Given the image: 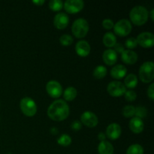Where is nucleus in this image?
<instances>
[{
  "mask_svg": "<svg viewBox=\"0 0 154 154\" xmlns=\"http://www.w3.org/2000/svg\"><path fill=\"white\" fill-rule=\"evenodd\" d=\"M81 123L89 128H94L99 123V119L93 112L85 111L81 116Z\"/></svg>",
  "mask_w": 154,
  "mask_h": 154,
  "instance_id": "9b49d317",
  "label": "nucleus"
},
{
  "mask_svg": "<svg viewBox=\"0 0 154 154\" xmlns=\"http://www.w3.org/2000/svg\"><path fill=\"white\" fill-rule=\"evenodd\" d=\"M102 59L107 66H113L117 61V54L114 49H107L102 54Z\"/></svg>",
  "mask_w": 154,
  "mask_h": 154,
  "instance_id": "f3484780",
  "label": "nucleus"
},
{
  "mask_svg": "<svg viewBox=\"0 0 154 154\" xmlns=\"http://www.w3.org/2000/svg\"><path fill=\"white\" fill-rule=\"evenodd\" d=\"M132 23L126 19H121L114 26V32L120 37L127 36L132 31Z\"/></svg>",
  "mask_w": 154,
  "mask_h": 154,
  "instance_id": "423d86ee",
  "label": "nucleus"
},
{
  "mask_svg": "<svg viewBox=\"0 0 154 154\" xmlns=\"http://www.w3.org/2000/svg\"><path fill=\"white\" fill-rule=\"evenodd\" d=\"M63 93V98H64V101H67V102H71L73 101L75 98L78 96V91L76 89L73 87H69L64 90Z\"/></svg>",
  "mask_w": 154,
  "mask_h": 154,
  "instance_id": "4be33fe9",
  "label": "nucleus"
},
{
  "mask_svg": "<svg viewBox=\"0 0 154 154\" xmlns=\"http://www.w3.org/2000/svg\"><path fill=\"white\" fill-rule=\"evenodd\" d=\"M139 78L142 82L148 84L154 78V64L153 62L147 61L143 63L139 69Z\"/></svg>",
  "mask_w": 154,
  "mask_h": 154,
  "instance_id": "20e7f679",
  "label": "nucleus"
},
{
  "mask_svg": "<svg viewBox=\"0 0 154 154\" xmlns=\"http://www.w3.org/2000/svg\"><path fill=\"white\" fill-rule=\"evenodd\" d=\"M72 138L67 134H63L57 139V143L63 147H68L72 144Z\"/></svg>",
  "mask_w": 154,
  "mask_h": 154,
  "instance_id": "393cba45",
  "label": "nucleus"
},
{
  "mask_svg": "<svg viewBox=\"0 0 154 154\" xmlns=\"http://www.w3.org/2000/svg\"><path fill=\"white\" fill-rule=\"evenodd\" d=\"M127 73V69L121 64L117 65L111 69L110 75L116 80H121L125 78Z\"/></svg>",
  "mask_w": 154,
  "mask_h": 154,
  "instance_id": "a211bd4d",
  "label": "nucleus"
},
{
  "mask_svg": "<svg viewBox=\"0 0 154 154\" xmlns=\"http://www.w3.org/2000/svg\"><path fill=\"white\" fill-rule=\"evenodd\" d=\"M124 86L126 88L133 89L138 85V78L135 74H129L124 79Z\"/></svg>",
  "mask_w": 154,
  "mask_h": 154,
  "instance_id": "412c9836",
  "label": "nucleus"
},
{
  "mask_svg": "<svg viewBox=\"0 0 154 154\" xmlns=\"http://www.w3.org/2000/svg\"><path fill=\"white\" fill-rule=\"evenodd\" d=\"M90 45L87 41L81 40L77 42L76 45H75V51H76L77 54L81 57H86L90 54Z\"/></svg>",
  "mask_w": 154,
  "mask_h": 154,
  "instance_id": "4468645a",
  "label": "nucleus"
},
{
  "mask_svg": "<svg viewBox=\"0 0 154 154\" xmlns=\"http://www.w3.org/2000/svg\"><path fill=\"white\" fill-rule=\"evenodd\" d=\"M126 154H144V148L138 144H132L128 147Z\"/></svg>",
  "mask_w": 154,
  "mask_h": 154,
  "instance_id": "b1692460",
  "label": "nucleus"
},
{
  "mask_svg": "<svg viewBox=\"0 0 154 154\" xmlns=\"http://www.w3.org/2000/svg\"><path fill=\"white\" fill-rule=\"evenodd\" d=\"M98 138H99V141H105V138H106V135L104 132H99V135H98Z\"/></svg>",
  "mask_w": 154,
  "mask_h": 154,
  "instance_id": "c9c22d12",
  "label": "nucleus"
},
{
  "mask_svg": "<svg viewBox=\"0 0 154 154\" xmlns=\"http://www.w3.org/2000/svg\"><path fill=\"white\" fill-rule=\"evenodd\" d=\"M125 99L128 102H133L136 99L137 93L134 90H126L124 94Z\"/></svg>",
  "mask_w": 154,
  "mask_h": 154,
  "instance_id": "7c9ffc66",
  "label": "nucleus"
},
{
  "mask_svg": "<svg viewBox=\"0 0 154 154\" xmlns=\"http://www.w3.org/2000/svg\"><path fill=\"white\" fill-rule=\"evenodd\" d=\"M102 41H103V44L105 47L111 49V48H114V45L117 44V37L114 33L106 32L104 35Z\"/></svg>",
  "mask_w": 154,
  "mask_h": 154,
  "instance_id": "aec40b11",
  "label": "nucleus"
},
{
  "mask_svg": "<svg viewBox=\"0 0 154 154\" xmlns=\"http://www.w3.org/2000/svg\"><path fill=\"white\" fill-rule=\"evenodd\" d=\"M137 43L144 48H152L154 45V35L152 32H144L138 35Z\"/></svg>",
  "mask_w": 154,
  "mask_h": 154,
  "instance_id": "9d476101",
  "label": "nucleus"
},
{
  "mask_svg": "<svg viewBox=\"0 0 154 154\" xmlns=\"http://www.w3.org/2000/svg\"><path fill=\"white\" fill-rule=\"evenodd\" d=\"M32 3L37 6H42L45 3V1L44 0H35V1H32Z\"/></svg>",
  "mask_w": 154,
  "mask_h": 154,
  "instance_id": "e433bc0d",
  "label": "nucleus"
},
{
  "mask_svg": "<svg viewBox=\"0 0 154 154\" xmlns=\"http://www.w3.org/2000/svg\"><path fill=\"white\" fill-rule=\"evenodd\" d=\"M89 23L84 18H78L74 21L72 26V32L77 38H83L89 32Z\"/></svg>",
  "mask_w": 154,
  "mask_h": 154,
  "instance_id": "7ed1b4c3",
  "label": "nucleus"
},
{
  "mask_svg": "<svg viewBox=\"0 0 154 154\" xmlns=\"http://www.w3.org/2000/svg\"><path fill=\"white\" fill-rule=\"evenodd\" d=\"M114 22H113L112 20L111 19H105L102 21V26H103L105 29H111L112 28H114Z\"/></svg>",
  "mask_w": 154,
  "mask_h": 154,
  "instance_id": "2f4dec72",
  "label": "nucleus"
},
{
  "mask_svg": "<svg viewBox=\"0 0 154 154\" xmlns=\"http://www.w3.org/2000/svg\"><path fill=\"white\" fill-rule=\"evenodd\" d=\"M107 68L104 66H98L93 70V76L96 79H102L107 75Z\"/></svg>",
  "mask_w": 154,
  "mask_h": 154,
  "instance_id": "5701e85b",
  "label": "nucleus"
},
{
  "mask_svg": "<svg viewBox=\"0 0 154 154\" xmlns=\"http://www.w3.org/2000/svg\"><path fill=\"white\" fill-rule=\"evenodd\" d=\"M147 96L151 99L154 100V84H151L147 89Z\"/></svg>",
  "mask_w": 154,
  "mask_h": 154,
  "instance_id": "f704fd0d",
  "label": "nucleus"
},
{
  "mask_svg": "<svg viewBox=\"0 0 154 154\" xmlns=\"http://www.w3.org/2000/svg\"><path fill=\"white\" fill-rule=\"evenodd\" d=\"M81 127H82V123H81V121H78V120H75V121L72 122V125H71V128L74 131L80 130Z\"/></svg>",
  "mask_w": 154,
  "mask_h": 154,
  "instance_id": "473e14b6",
  "label": "nucleus"
},
{
  "mask_svg": "<svg viewBox=\"0 0 154 154\" xmlns=\"http://www.w3.org/2000/svg\"><path fill=\"white\" fill-rule=\"evenodd\" d=\"M46 91L48 94L54 99H58L63 93L62 85L57 81H48L46 84Z\"/></svg>",
  "mask_w": 154,
  "mask_h": 154,
  "instance_id": "6e6552de",
  "label": "nucleus"
},
{
  "mask_svg": "<svg viewBox=\"0 0 154 154\" xmlns=\"http://www.w3.org/2000/svg\"><path fill=\"white\" fill-rule=\"evenodd\" d=\"M129 129L133 133L140 134L143 132L144 128V123L142 119L134 117L131 119L129 123Z\"/></svg>",
  "mask_w": 154,
  "mask_h": 154,
  "instance_id": "2eb2a0df",
  "label": "nucleus"
},
{
  "mask_svg": "<svg viewBox=\"0 0 154 154\" xmlns=\"http://www.w3.org/2000/svg\"><path fill=\"white\" fill-rule=\"evenodd\" d=\"M99 154H114V147L108 141H101L98 146Z\"/></svg>",
  "mask_w": 154,
  "mask_h": 154,
  "instance_id": "6ab92c4d",
  "label": "nucleus"
},
{
  "mask_svg": "<svg viewBox=\"0 0 154 154\" xmlns=\"http://www.w3.org/2000/svg\"><path fill=\"white\" fill-rule=\"evenodd\" d=\"M147 110L145 107L144 106H138L135 108V116L138 118H144L147 116Z\"/></svg>",
  "mask_w": 154,
  "mask_h": 154,
  "instance_id": "c85d7f7f",
  "label": "nucleus"
},
{
  "mask_svg": "<svg viewBox=\"0 0 154 154\" xmlns=\"http://www.w3.org/2000/svg\"><path fill=\"white\" fill-rule=\"evenodd\" d=\"M84 7L82 0H67L63 3L65 11L69 14H77L81 11Z\"/></svg>",
  "mask_w": 154,
  "mask_h": 154,
  "instance_id": "1a4fd4ad",
  "label": "nucleus"
},
{
  "mask_svg": "<svg viewBox=\"0 0 154 154\" xmlns=\"http://www.w3.org/2000/svg\"><path fill=\"white\" fill-rule=\"evenodd\" d=\"M70 113L69 105L63 99H57L51 104L48 109V115L54 121L60 122L68 118Z\"/></svg>",
  "mask_w": 154,
  "mask_h": 154,
  "instance_id": "f257e3e1",
  "label": "nucleus"
},
{
  "mask_svg": "<svg viewBox=\"0 0 154 154\" xmlns=\"http://www.w3.org/2000/svg\"><path fill=\"white\" fill-rule=\"evenodd\" d=\"M107 90L110 96L113 97H120L123 96L126 91V88L123 83L120 81H111L107 87Z\"/></svg>",
  "mask_w": 154,
  "mask_h": 154,
  "instance_id": "0eeeda50",
  "label": "nucleus"
},
{
  "mask_svg": "<svg viewBox=\"0 0 154 154\" xmlns=\"http://www.w3.org/2000/svg\"><path fill=\"white\" fill-rule=\"evenodd\" d=\"M114 51H115L116 53H117V54H121L123 52V51H125V49H124V46H123V45H122L121 43H117V44H116L115 45H114Z\"/></svg>",
  "mask_w": 154,
  "mask_h": 154,
  "instance_id": "72a5a7b5",
  "label": "nucleus"
},
{
  "mask_svg": "<svg viewBox=\"0 0 154 154\" xmlns=\"http://www.w3.org/2000/svg\"><path fill=\"white\" fill-rule=\"evenodd\" d=\"M153 14H154V9H152L150 12V18H151L152 20H154V16H153Z\"/></svg>",
  "mask_w": 154,
  "mask_h": 154,
  "instance_id": "4c0bfd02",
  "label": "nucleus"
},
{
  "mask_svg": "<svg viewBox=\"0 0 154 154\" xmlns=\"http://www.w3.org/2000/svg\"><path fill=\"white\" fill-rule=\"evenodd\" d=\"M74 42V39L70 35L68 34H64L63 35H61V37L60 38V42L62 45L63 46H69V45H72Z\"/></svg>",
  "mask_w": 154,
  "mask_h": 154,
  "instance_id": "cd10ccee",
  "label": "nucleus"
},
{
  "mask_svg": "<svg viewBox=\"0 0 154 154\" xmlns=\"http://www.w3.org/2000/svg\"><path fill=\"white\" fill-rule=\"evenodd\" d=\"M149 12L145 7L142 5H137L132 8L129 12L130 20L134 25L143 26L148 20Z\"/></svg>",
  "mask_w": 154,
  "mask_h": 154,
  "instance_id": "f03ea898",
  "label": "nucleus"
},
{
  "mask_svg": "<svg viewBox=\"0 0 154 154\" xmlns=\"http://www.w3.org/2000/svg\"><path fill=\"white\" fill-rule=\"evenodd\" d=\"M138 45L137 43V40L135 38H129L125 42V46L128 48V50H132L134 48H135Z\"/></svg>",
  "mask_w": 154,
  "mask_h": 154,
  "instance_id": "c756f323",
  "label": "nucleus"
},
{
  "mask_svg": "<svg viewBox=\"0 0 154 154\" xmlns=\"http://www.w3.org/2000/svg\"><path fill=\"white\" fill-rule=\"evenodd\" d=\"M20 108L23 114L26 117H33L37 113V105L30 97L23 98L20 102Z\"/></svg>",
  "mask_w": 154,
  "mask_h": 154,
  "instance_id": "39448f33",
  "label": "nucleus"
},
{
  "mask_svg": "<svg viewBox=\"0 0 154 154\" xmlns=\"http://www.w3.org/2000/svg\"><path fill=\"white\" fill-rule=\"evenodd\" d=\"M135 107L133 105H126L124 108H123V115L125 117L127 118H130V117H133L135 116Z\"/></svg>",
  "mask_w": 154,
  "mask_h": 154,
  "instance_id": "bb28decb",
  "label": "nucleus"
},
{
  "mask_svg": "<svg viewBox=\"0 0 154 154\" xmlns=\"http://www.w3.org/2000/svg\"><path fill=\"white\" fill-rule=\"evenodd\" d=\"M121 132L122 129L120 125L116 123H113L108 125V127H107L105 135L110 140L114 141V140H117L120 138V136L121 135Z\"/></svg>",
  "mask_w": 154,
  "mask_h": 154,
  "instance_id": "ddd939ff",
  "label": "nucleus"
},
{
  "mask_svg": "<svg viewBox=\"0 0 154 154\" xmlns=\"http://www.w3.org/2000/svg\"><path fill=\"white\" fill-rule=\"evenodd\" d=\"M69 23V16L66 13L60 12L57 14L54 17V25L57 29H64L68 26Z\"/></svg>",
  "mask_w": 154,
  "mask_h": 154,
  "instance_id": "f8f14e48",
  "label": "nucleus"
},
{
  "mask_svg": "<svg viewBox=\"0 0 154 154\" xmlns=\"http://www.w3.org/2000/svg\"><path fill=\"white\" fill-rule=\"evenodd\" d=\"M122 61L128 65H133L138 61V54L132 50H125L121 54Z\"/></svg>",
  "mask_w": 154,
  "mask_h": 154,
  "instance_id": "dca6fc26",
  "label": "nucleus"
},
{
  "mask_svg": "<svg viewBox=\"0 0 154 154\" xmlns=\"http://www.w3.org/2000/svg\"><path fill=\"white\" fill-rule=\"evenodd\" d=\"M49 8L54 11H60L63 8V2L61 0H51L49 2Z\"/></svg>",
  "mask_w": 154,
  "mask_h": 154,
  "instance_id": "a878e982",
  "label": "nucleus"
}]
</instances>
